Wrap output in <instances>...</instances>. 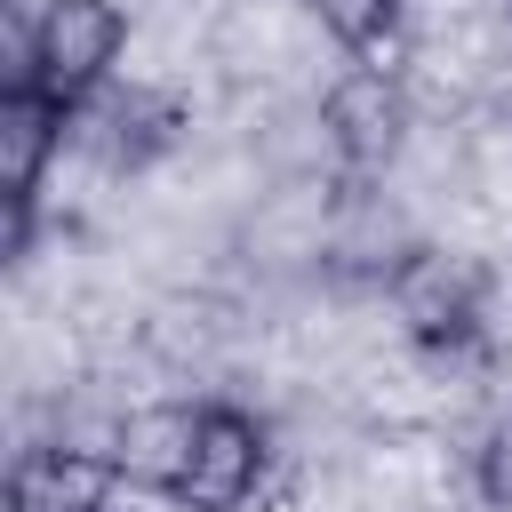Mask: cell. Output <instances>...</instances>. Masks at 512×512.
Masks as SVG:
<instances>
[{
  "instance_id": "2",
  "label": "cell",
  "mask_w": 512,
  "mask_h": 512,
  "mask_svg": "<svg viewBox=\"0 0 512 512\" xmlns=\"http://www.w3.org/2000/svg\"><path fill=\"white\" fill-rule=\"evenodd\" d=\"M384 304H392V320H400L408 344H424V352H464V344H480V328H488V264L416 240V248L400 256V272L384 280Z\"/></svg>"
},
{
  "instance_id": "10",
  "label": "cell",
  "mask_w": 512,
  "mask_h": 512,
  "mask_svg": "<svg viewBox=\"0 0 512 512\" xmlns=\"http://www.w3.org/2000/svg\"><path fill=\"white\" fill-rule=\"evenodd\" d=\"M472 488H480L488 512H512V416H496V424L480 432V448H472Z\"/></svg>"
},
{
  "instance_id": "7",
  "label": "cell",
  "mask_w": 512,
  "mask_h": 512,
  "mask_svg": "<svg viewBox=\"0 0 512 512\" xmlns=\"http://www.w3.org/2000/svg\"><path fill=\"white\" fill-rule=\"evenodd\" d=\"M192 432H200V400H152V408H128L104 440L120 488H144V496H176L184 488V464H192Z\"/></svg>"
},
{
  "instance_id": "4",
  "label": "cell",
  "mask_w": 512,
  "mask_h": 512,
  "mask_svg": "<svg viewBox=\"0 0 512 512\" xmlns=\"http://www.w3.org/2000/svg\"><path fill=\"white\" fill-rule=\"evenodd\" d=\"M72 104H56L48 88L16 80L0 88V208H8V256L32 248V208H40V184H48V160L64 152L72 136Z\"/></svg>"
},
{
  "instance_id": "3",
  "label": "cell",
  "mask_w": 512,
  "mask_h": 512,
  "mask_svg": "<svg viewBox=\"0 0 512 512\" xmlns=\"http://www.w3.org/2000/svg\"><path fill=\"white\" fill-rule=\"evenodd\" d=\"M272 472V432L264 416H248L240 400H200V432H192V464L184 488L168 496L176 512H248L256 488Z\"/></svg>"
},
{
  "instance_id": "5",
  "label": "cell",
  "mask_w": 512,
  "mask_h": 512,
  "mask_svg": "<svg viewBox=\"0 0 512 512\" xmlns=\"http://www.w3.org/2000/svg\"><path fill=\"white\" fill-rule=\"evenodd\" d=\"M320 136L344 160V176H384L408 144V88L392 80V64L336 72L328 96H320Z\"/></svg>"
},
{
  "instance_id": "1",
  "label": "cell",
  "mask_w": 512,
  "mask_h": 512,
  "mask_svg": "<svg viewBox=\"0 0 512 512\" xmlns=\"http://www.w3.org/2000/svg\"><path fill=\"white\" fill-rule=\"evenodd\" d=\"M120 48H128L120 0H40V16L24 24V48H16V80H32L56 104L88 112L112 88Z\"/></svg>"
},
{
  "instance_id": "8",
  "label": "cell",
  "mask_w": 512,
  "mask_h": 512,
  "mask_svg": "<svg viewBox=\"0 0 512 512\" xmlns=\"http://www.w3.org/2000/svg\"><path fill=\"white\" fill-rule=\"evenodd\" d=\"M96 120H104V128H96L104 160H112V168H144V160H160V152L176 144L184 104H176V96H152V88H128V96H104Z\"/></svg>"
},
{
  "instance_id": "6",
  "label": "cell",
  "mask_w": 512,
  "mask_h": 512,
  "mask_svg": "<svg viewBox=\"0 0 512 512\" xmlns=\"http://www.w3.org/2000/svg\"><path fill=\"white\" fill-rule=\"evenodd\" d=\"M120 472L104 448H72V440H32L8 464V512H112Z\"/></svg>"
},
{
  "instance_id": "9",
  "label": "cell",
  "mask_w": 512,
  "mask_h": 512,
  "mask_svg": "<svg viewBox=\"0 0 512 512\" xmlns=\"http://www.w3.org/2000/svg\"><path fill=\"white\" fill-rule=\"evenodd\" d=\"M304 8L352 64H392V48L408 32V0H304Z\"/></svg>"
}]
</instances>
